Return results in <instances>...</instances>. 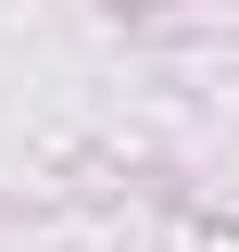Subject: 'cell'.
<instances>
[]
</instances>
